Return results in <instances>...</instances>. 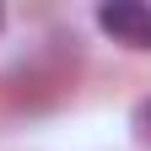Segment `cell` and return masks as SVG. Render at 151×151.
<instances>
[{
	"label": "cell",
	"mask_w": 151,
	"mask_h": 151,
	"mask_svg": "<svg viewBox=\"0 0 151 151\" xmlns=\"http://www.w3.org/2000/svg\"><path fill=\"white\" fill-rule=\"evenodd\" d=\"M97 27L113 43L151 54V6H140V0H108V6H97Z\"/></svg>",
	"instance_id": "6da1fadb"
},
{
	"label": "cell",
	"mask_w": 151,
	"mask_h": 151,
	"mask_svg": "<svg viewBox=\"0 0 151 151\" xmlns=\"http://www.w3.org/2000/svg\"><path fill=\"white\" fill-rule=\"evenodd\" d=\"M135 129H140V140L151 146V97H146V103L135 108Z\"/></svg>",
	"instance_id": "7a4b0ae2"
}]
</instances>
